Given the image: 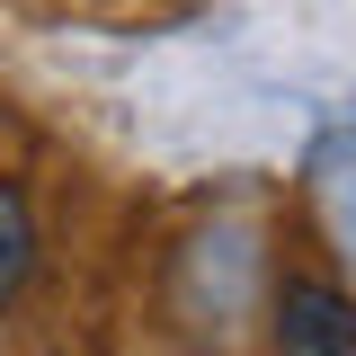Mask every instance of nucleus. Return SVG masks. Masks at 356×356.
<instances>
[{"label":"nucleus","mask_w":356,"mask_h":356,"mask_svg":"<svg viewBox=\"0 0 356 356\" xmlns=\"http://www.w3.org/2000/svg\"><path fill=\"white\" fill-rule=\"evenodd\" d=\"M276 348L285 356H356V294L321 285V276H285L276 285Z\"/></svg>","instance_id":"1"},{"label":"nucleus","mask_w":356,"mask_h":356,"mask_svg":"<svg viewBox=\"0 0 356 356\" xmlns=\"http://www.w3.org/2000/svg\"><path fill=\"white\" fill-rule=\"evenodd\" d=\"M27 267H36V214H27V196L0 178V303L27 285Z\"/></svg>","instance_id":"2"}]
</instances>
